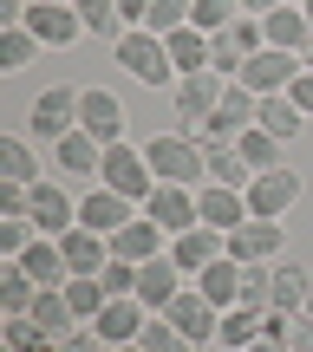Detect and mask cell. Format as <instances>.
Listing matches in <instances>:
<instances>
[{
    "instance_id": "obj_43",
    "label": "cell",
    "mask_w": 313,
    "mask_h": 352,
    "mask_svg": "<svg viewBox=\"0 0 313 352\" xmlns=\"http://www.w3.org/2000/svg\"><path fill=\"white\" fill-rule=\"evenodd\" d=\"M98 280H105V294H111V300H125V294H138V261H118V254H111Z\"/></svg>"
},
{
    "instance_id": "obj_27",
    "label": "cell",
    "mask_w": 313,
    "mask_h": 352,
    "mask_svg": "<svg viewBox=\"0 0 313 352\" xmlns=\"http://www.w3.org/2000/svg\"><path fill=\"white\" fill-rule=\"evenodd\" d=\"M307 294H313V274H307V267L274 261V287H268V307H274V314H301V307H307Z\"/></svg>"
},
{
    "instance_id": "obj_29",
    "label": "cell",
    "mask_w": 313,
    "mask_h": 352,
    "mask_svg": "<svg viewBox=\"0 0 313 352\" xmlns=\"http://www.w3.org/2000/svg\"><path fill=\"white\" fill-rule=\"evenodd\" d=\"M163 46H170L176 72H209V33L202 26H176V33H163Z\"/></svg>"
},
{
    "instance_id": "obj_32",
    "label": "cell",
    "mask_w": 313,
    "mask_h": 352,
    "mask_svg": "<svg viewBox=\"0 0 313 352\" xmlns=\"http://www.w3.org/2000/svg\"><path fill=\"white\" fill-rule=\"evenodd\" d=\"M0 170H7V183H39V157H33V144L20 138V131H7V138H0Z\"/></svg>"
},
{
    "instance_id": "obj_34",
    "label": "cell",
    "mask_w": 313,
    "mask_h": 352,
    "mask_svg": "<svg viewBox=\"0 0 313 352\" xmlns=\"http://www.w3.org/2000/svg\"><path fill=\"white\" fill-rule=\"evenodd\" d=\"M65 300H72L78 327H91V320L105 314V300H111V294H105V280H98V274H72V280H65Z\"/></svg>"
},
{
    "instance_id": "obj_15",
    "label": "cell",
    "mask_w": 313,
    "mask_h": 352,
    "mask_svg": "<svg viewBox=\"0 0 313 352\" xmlns=\"http://www.w3.org/2000/svg\"><path fill=\"white\" fill-rule=\"evenodd\" d=\"M78 131H91L98 144H125V104H118V91H105V85L78 91Z\"/></svg>"
},
{
    "instance_id": "obj_51",
    "label": "cell",
    "mask_w": 313,
    "mask_h": 352,
    "mask_svg": "<svg viewBox=\"0 0 313 352\" xmlns=\"http://www.w3.org/2000/svg\"><path fill=\"white\" fill-rule=\"evenodd\" d=\"M301 13H307V26H313V0H301Z\"/></svg>"
},
{
    "instance_id": "obj_3",
    "label": "cell",
    "mask_w": 313,
    "mask_h": 352,
    "mask_svg": "<svg viewBox=\"0 0 313 352\" xmlns=\"http://www.w3.org/2000/svg\"><path fill=\"white\" fill-rule=\"evenodd\" d=\"M163 320H170V327H176V333H183L189 346L202 352V346H215V327H222V307H215L209 294H202L196 280H189V287L176 294L170 307H163Z\"/></svg>"
},
{
    "instance_id": "obj_4",
    "label": "cell",
    "mask_w": 313,
    "mask_h": 352,
    "mask_svg": "<svg viewBox=\"0 0 313 352\" xmlns=\"http://www.w3.org/2000/svg\"><path fill=\"white\" fill-rule=\"evenodd\" d=\"M241 196H248V215H261V222H281V215L301 202V170H288V164H281V170H261L248 189H241Z\"/></svg>"
},
{
    "instance_id": "obj_37",
    "label": "cell",
    "mask_w": 313,
    "mask_h": 352,
    "mask_svg": "<svg viewBox=\"0 0 313 352\" xmlns=\"http://www.w3.org/2000/svg\"><path fill=\"white\" fill-rule=\"evenodd\" d=\"M235 151L248 157V170H255V176H261V170H281V138H268L261 124H248V131H241V138H235Z\"/></svg>"
},
{
    "instance_id": "obj_10",
    "label": "cell",
    "mask_w": 313,
    "mask_h": 352,
    "mask_svg": "<svg viewBox=\"0 0 313 352\" xmlns=\"http://www.w3.org/2000/svg\"><path fill=\"white\" fill-rule=\"evenodd\" d=\"M125 222H138V202H131V196H118V189H105V183L78 196V228H91V235L111 241Z\"/></svg>"
},
{
    "instance_id": "obj_47",
    "label": "cell",
    "mask_w": 313,
    "mask_h": 352,
    "mask_svg": "<svg viewBox=\"0 0 313 352\" xmlns=\"http://www.w3.org/2000/svg\"><path fill=\"white\" fill-rule=\"evenodd\" d=\"M118 13H125V20H144V13H151V0H118Z\"/></svg>"
},
{
    "instance_id": "obj_52",
    "label": "cell",
    "mask_w": 313,
    "mask_h": 352,
    "mask_svg": "<svg viewBox=\"0 0 313 352\" xmlns=\"http://www.w3.org/2000/svg\"><path fill=\"white\" fill-rule=\"evenodd\" d=\"M118 352H144V346H118Z\"/></svg>"
},
{
    "instance_id": "obj_2",
    "label": "cell",
    "mask_w": 313,
    "mask_h": 352,
    "mask_svg": "<svg viewBox=\"0 0 313 352\" xmlns=\"http://www.w3.org/2000/svg\"><path fill=\"white\" fill-rule=\"evenodd\" d=\"M111 52H118V65H125L138 85H176V78H183L176 59H170V46H163V33H151V26H131Z\"/></svg>"
},
{
    "instance_id": "obj_26",
    "label": "cell",
    "mask_w": 313,
    "mask_h": 352,
    "mask_svg": "<svg viewBox=\"0 0 313 352\" xmlns=\"http://www.w3.org/2000/svg\"><path fill=\"white\" fill-rule=\"evenodd\" d=\"M196 287L209 294V300L222 307V314H228V307H241V261H235V254H222V261H209V267L196 274Z\"/></svg>"
},
{
    "instance_id": "obj_12",
    "label": "cell",
    "mask_w": 313,
    "mask_h": 352,
    "mask_svg": "<svg viewBox=\"0 0 313 352\" xmlns=\"http://www.w3.org/2000/svg\"><path fill=\"white\" fill-rule=\"evenodd\" d=\"M26 222H33L39 235H65V228H78V196H65L59 183L39 176L33 196H26Z\"/></svg>"
},
{
    "instance_id": "obj_35",
    "label": "cell",
    "mask_w": 313,
    "mask_h": 352,
    "mask_svg": "<svg viewBox=\"0 0 313 352\" xmlns=\"http://www.w3.org/2000/svg\"><path fill=\"white\" fill-rule=\"evenodd\" d=\"M33 320H39L46 333H59V340L78 327V314H72V300H65V287H39V300H33Z\"/></svg>"
},
{
    "instance_id": "obj_18",
    "label": "cell",
    "mask_w": 313,
    "mask_h": 352,
    "mask_svg": "<svg viewBox=\"0 0 313 352\" xmlns=\"http://www.w3.org/2000/svg\"><path fill=\"white\" fill-rule=\"evenodd\" d=\"M183 287H189V274H183L176 261H170V248H163L157 261H144V267H138V300L151 307V314H163V307H170V300H176Z\"/></svg>"
},
{
    "instance_id": "obj_1",
    "label": "cell",
    "mask_w": 313,
    "mask_h": 352,
    "mask_svg": "<svg viewBox=\"0 0 313 352\" xmlns=\"http://www.w3.org/2000/svg\"><path fill=\"white\" fill-rule=\"evenodd\" d=\"M144 164H151L157 183H189V189L209 183V157H202V144L189 138V131H163V138H151V144H144Z\"/></svg>"
},
{
    "instance_id": "obj_45",
    "label": "cell",
    "mask_w": 313,
    "mask_h": 352,
    "mask_svg": "<svg viewBox=\"0 0 313 352\" xmlns=\"http://www.w3.org/2000/svg\"><path fill=\"white\" fill-rule=\"evenodd\" d=\"M288 98H294V104H301V111L313 118V72H307V65H301V78L288 85Z\"/></svg>"
},
{
    "instance_id": "obj_46",
    "label": "cell",
    "mask_w": 313,
    "mask_h": 352,
    "mask_svg": "<svg viewBox=\"0 0 313 352\" xmlns=\"http://www.w3.org/2000/svg\"><path fill=\"white\" fill-rule=\"evenodd\" d=\"M235 7H241V20H268V13H274L281 0H235Z\"/></svg>"
},
{
    "instance_id": "obj_30",
    "label": "cell",
    "mask_w": 313,
    "mask_h": 352,
    "mask_svg": "<svg viewBox=\"0 0 313 352\" xmlns=\"http://www.w3.org/2000/svg\"><path fill=\"white\" fill-rule=\"evenodd\" d=\"M202 157H209V183H228V189H248L255 183L248 157H241L235 144H202Z\"/></svg>"
},
{
    "instance_id": "obj_31",
    "label": "cell",
    "mask_w": 313,
    "mask_h": 352,
    "mask_svg": "<svg viewBox=\"0 0 313 352\" xmlns=\"http://www.w3.org/2000/svg\"><path fill=\"white\" fill-rule=\"evenodd\" d=\"M255 340H261V314H255V307H228L222 327H215V346L222 352H248Z\"/></svg>"
},
{
    "instance_id": "obj_38",
    "label": "cell",
    "mask_w": 313,
    "mask_h": 352,
    "mask_svg": "<svg viewBox=\"0 0 313 352\" xmlns=\"http://www.w3.org/2000/svg\"><path fill=\"white\" fill-rule=\"evenodd\" d=\"M241 20V7H235V0H189V26H202V33H222V26H235Z\"/></svg>"
},
{
    "instance_id": "obj_54",
    "label": "cell",
    "mask_w": 313,
    "mask_h": 352,
    "mask_svg": "<svg viewBox=\"0 0 313 352\" xmlns=\"http://www.w3.org/2000/svg\"><path fill=\"white\" fill-rule=\"evenodd\" d=\"M294 7H301V0H294Z\"/></svg>"
},
{
    "instance_id": "obj_7",
    "label": "cell",
    "mask_w": 313,
    "mask_h": 352,
    "mask_svg": "<svg viewBox=\"0 0 313 352\" xmlns=\"http://www.w3.org/2000/svg\"><path fill=\"white\" fill-rule=\"evenodd\" d=\"M294 78H301V52H281V46H261L248 65H241L235 85H248L255 98H274V91H288Z\"/></svg>"
},
{
    "instance_id": "obj_41",
    "label": "cell",
    "mask_w": 313,
    "mask_h": 352,
    "mask_svg": "<svg viewBox=\"0 0 313 352\" xmlns=\"http://www.w3.org/2000/svg\"><path fill=\"white\" fill-rule=\"evenodd\" d=\"M33 235H39V228L26 222V215H0V254H13V261H20V254L33 248Z\"/></svg>"
},
{
    "instance_id": "obj_50",
    "label": "cell",
    "mask_w": 313,
    "mask_h": 352,
    "mask_svg": "<svg viewBox=\"0 0 313 352\" xmlns=\"http://www.w3.org/2000/svg\"><path fill=\"white\" fill-rule=\"evenodd\" d=\"M301 320H307V327H313V294H307V307H301Z\"/></svg>"
},
{
    "instance_id": "obj_25",
    "label": "cell",
    "mask_w": 313,
    "mask_h": 352,
    "mask_svg": "<svg viewBox=\"0 0 313 352\" xmlns=\"http://www.w3.org/2000/svg\"><path fill=\"white\" fill-rule=\"evenodd\" d=\"M20 261H26V274H33L39 287H65V280H72V267H65V248H59V235H33V248H26Z\"/></svg>"
},
{
    "instance_id": "obj_48",
    "label": "cell",
    "mask_w": 313,
    "mask_h": 352,
    "mask_svg": "<svg viewBox=\"0 0 313 352\" xmlns=\"http://www.w3.org/2000/svg\"><path fill=\"white\" fill-rule=\"evenodd\" d=\"M248 352H288V346H274V340H255V346H248Z\"/></svg>"
},
{
    "instance_id": "obj_33",
    "label": "cell",
    "mask_w": 313,
    "mask_h": 352,
    "mask_svg": "<svg viewBox=\"0 0 313 352\" xmlns=\"http://www.w3.org/2000/svg\"><path fill=\"white\" fill-rule=\"evenodd\" d=\"M72 7H78V20H85L91 39H111V46L125 39V13H118V0H72Z\"/></svg>"
},
{
    "instance_id": "obj_24",
    "label": "cell",
    "mask_w": 313,
    "mask_h": 352,
    "mask_svg": "<svg viewBox=\"0 0 313 352\" xmlns=\"http://www.w3.org/2000/svg\"><path fill=\"white\" fill-rule=\"evenodd\" d=\"M33 300H39V280L26 274V261H13V254H0V314H33Z\"/></svg>"
},
{
    "instance_id": "obj_22",
    "label": "cell",
    "mask_w": 313,
    "mask_h": 352,
    "mask_svg": "<svg viewBox=\"0 0 313 352\" xmlns=\"http://www.w3.org/2000/svg\"><path fill=\"white\" fill-rule=\"evenodd\" d=\"M261 39H268V46H281V52H307L313 26H307V13L294 7V0H281V7L261 20Z\"/></svg>"
},
{
    "instance_id": "obj_21",
    "label": "cell",
    "mask_w": 313,
    "mask_h": 352,
    "mask_svg": "<svg viewBox=\"0 0 313 352\" xmlns=\"http://www.w3.org/2000/svg\"><path fill=\"white\" fill-rule=\"evenodd\" d=\"M52 164H59L65 176H98L105 170V144L91 138V131H65V138L52 144Z\"/></svg>"
},
{
    "instance_id": "obj_55",
    "label": "cell",
    "mask_w": 313,
    "mask_h": 352,
    "mask_svg": "<svg viewBox=\"0 0 313 352\" xmlns=\"http://www.w3.org/2000/svg\"><path fill=\"white\" fill-rule=\"evenodd\" d=\"M215 352H222V346H215Z\"/></svg>"
},
{
    "instance_id": "obj_36",
    "label": "cell",
    "mask_w": 313,
    "mask_h": 352,
    "mask_svg": "<svg viewBox=\"0 0 313 352\" xmlns=\"http://www.w3.org/2000/svg\"><path fill=\"white\" fill-rule=\"evenodd\" d=\"M7 352H59V333H46L33 314H13L7 320Z\"/></svg>"
},
{
    "instance_id": "obj_5",
    "label": "cell",
    "mask_w": 313,
    "mask_h": 352,
    "mask_svg": "<svg viewBox=\"0 0 313 352\" xmlns=\"http://www.w3.org/2000/svg\"><path fill=\"white\" fill-rule=\"evenodd\" d=\"M261 46H268V39H261V20H235V26H222V33L209 39V72L241 78V65H248Z\"/></svg>"
},
{
    "instance_id": "obj_53",
    "label": "cell",
    "mask_w": 313,
    "mask_h": 352,
    "mask_svg": "<svg viewBox=\"0 0 313 352\" xmlns=\"http://www.w3.org/2000/svg\"><path fill=\"white\" fill-rule=\"evenodd\" d=\"M52 7H72V0H52Z\"/></svg>"
},
{
    "instance_id": "obj_9",
    "label": "cell",
    "mask_w": 313,
    "mask_h": 352,
    "mask_svg": "<svg viewBox=\"0 0 313 352\" xmlns=\"http://www.w3.org/2000/svg\"><path fill=\"white\" fill-rule=\"evenodd\" d=\"M144 215H151L163 235L202 228V209H196V189H189V183H157V189H151V202H144Z\"/></svg>"
},
{
    "instance_id": "obj_8",
    "label": "cell",
    "mask_w": 313,
    "mask_h": 352,
    "mask_svg": "<svg viewBox=\"0 0 313 352\" xmlns=\"http://www.w3.org/2000/svg\"><path fill=\"white\" fill-rule=\"evenodd\" d=\"M222 91H228V78H222V72H183V78L170 85V98H176V118H183V124L196 131L202 118H215Z\"/></svg>"
},
{
    "instance_id": "obj_49",
    "label": "cell",
    "mask_w": 313,
    "mask_h": 352,
    "mask_svg": "<svg viewBox=\"0 0 313 352\" xmlns=\"http://www.w3.org/2000/svg\"><path fill=\"white\" fill-rule=\"evenodd\" d=\"M301 65H307V72H313V39H307V52H301Z\"/></svg>"
},
{
    "instance_id": "obj_20",
    "label": "cell",
    "mask_w": 313,
    "mask_h": 352,
    "mask_svg": "<svg viewBox=\"0 0 313 352\" xmlns=\"http://www.w3.org/2000/svg\"><path fill=\"white\" fill-rule=\"evenodd\" d=\"M163 248H170V235H163L151 215H138V222H125V228L111 235V254H118V261H138V267H144V261H157Z\"/></svg>"
},
{
    "instance_id": "obj_40",
    "label": "cell",
    "mask_w": 313,
    "mask_h": 352,
    "mask_svg": "<svg viewBox=\"0 0 313 352\" xmlns=\"http://www.w3.org/2000/svg\"><path fill=\"white\" fill-rule=\"evenodd\" d=\"M138 346H144V352H196V346H189L163 314H151V327H144V340H138Z\"/></svg>"
},
{
    "instance_id": "obj_42",
    "label": "cell",
    "mask_w": 313,
    "mask_h": 352,
    "mask_svg": "<svg viewBox=\"0 0 313 352\" xmlns=\"http://www.w3.org/2000/svg\"><path fill=\"white\" fill-rule=\"evenodd\" d=\"M144 26H151V33H176V26H189V0H151Z\"/></svg>"
},
{
    "instance_id": "obj_13",
    "label": "cell",
    "mask_w": 313,
    "mask_h": 352,
    "mask_svg": "<svg viewBox=\"0 0 313 352\" xmlns=\"http://www.w3.org/2000/svg\"><path fill=\"white\" fill-rule=\"evenodd\" d=\"M144 327H151V307H144L138 294H125V300H105V314L91 320V333H98L111 352H118V346H138Z\"/></svg>"
},
{
    "instance_id": "obj_39",
    "label": "cell",
    "mask_w": 313,
    "mask_h": 352,
    "mask_svg": "<svg viewBox=\"0 0 313 352\" xmlns=\"http://www.w3.org/2000/svg\"><path fill=\"white\" fill-rule=\"evenodd\" d=\"M33 52H39V39L26 33V26H7V33H0V72H20Z\"/></svg>"
},
{
    "instance_id": "obj_28",
    "label": "cell",
    "mask_w": 313,
    "mask_h": 352,
    "mask_svg": "<svg viewBox=\"0 0 313 352\" xmlns=\"http://www.w3.org/2000/svg\"><path fill=\"white\" fill-rule=\"evenodd\" d=\"M255 124H261L268 138L294 144V138H301V131H307V111H301V104L288 98V91H274V98H261V118H255Z\"/></svg>"
},
{
    "instance_id": "obj_19",
    "label": "cell",
    "mask_w": 313,
    "mask_h": 352,
    "mask_svg": "<svg viewBox=\"0 0 313 352\" xmlns=\"http://www.w3.org/2000/svg\"><path fill=\"white\" fill-rule=\"evenodd\" d=\"M196 209H202V228H222V235L248 222V196L228 189V183H202L196 189Z\"/></svg>"
},
{
    "instance_id": "obj_17",
    "label": "cell",
    "mask_w": 313,
    "mask_h": 352,
    "mask_svg": "<svg viewBox=\"0 0 313 352\" xmlns=\"http://www.w3.org/2000/svg\"><path fill=\"white\" fill-rule=\"evenodd\" d=\"M222 254H228V235H222V228H183V235H170V261L183 267L189 280H196L209 261H222Z\"/></svg>"
},
{
    "instance_id": "obj_23",
    "label": "cell",
    "mask_w": 313,
    "mask_h": 352,
    "mask_svg": "<svg viewBox=\"0 0 313 352\" xmlns=\"http://www.w3.org/2000/svg\"><path fill=\"white\" fill-rule=\"evenodd\" d=\"M59 248H65V267L72 274H105V261H111V241L91 235V228H65Z\"/></svg>"
},
{
    "instance_id": "obj_16",
    "label": "cell",
    "mask_w": 313,
    "mask_h": 352,
    "mask_svg": "<svg viewBox=\"0 0 313 352\" xmlns=\"http://www.w3.org/2000/svg\"><path fill=\"white\" fill-rule=\"evenodd\" d=\"M281 248H288V228L281 222L248 215L241 228H228V254H235V261H281Z\"/></svg>"
},
{
    "instance_id": "obj_6",
    "label": "cell",
    "mask_w": 313,
    "mask_h": 352,
    "mask_svg": "<svg viewBox=\"0 0 313 352\" xmlns=\"http://www.w3.org/2000/svg\"><path fill=\"white\" fill-rule=\"evenodd\" d=\"M98 176H105V189H118V196H131V202H151V189H157L144 151H131V144H105V170Z\"/></svg>"
},
{
    "instance_id": "obj_14",
    "label": "cell",
    "mask_w": 313,
    "mask_h": 352,
    "mask_svg": "<svg viewBox=\"0 0 313 352\" xmlns=\"http://www.w3.org/2000/svg\"><path fill=\"white\" fill-rule=\"evenodd\" d=\"M26 131H33V138H46V144H59L65 131H78V91H65V85L39 91L33 111H26Z\"/></svg>"
},
{
    "instance_id": "obj_11",
    "label": "cell",
    "mask_w": 313,
    "mask_h": 352,
    "mask_svg": "<svg viewBox=\"0 0 313 352\" xmlns=\"http://www.w3.org/2000/svg\"><path fill=\"white\" fill-rule=\"evenodd\" d=\"M26 33H33L39 46L65 52V46H78V39H85V20H78V7H52V0H33V7H26Z\"/></svg>"
},
{
    "instance_id": "obj_44",
    "label": "cell",
    "mask_w": 313,
    "mask_h": 352,
    "mask_svg": "<svg viewBox=\"0 0 313 352\" xmlns=\"http://www.w3.org/2000/svg\"><path fill=\"white\" fill-rule=\"evenodd\" d=\"M59 352H111V346H105L98 333H85V327H72V333H65V340H59Z\"/></svg>"
}]
</instances>
